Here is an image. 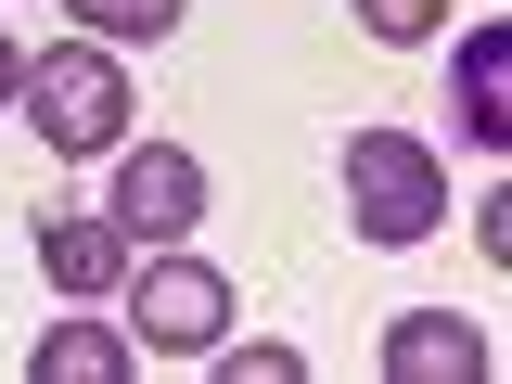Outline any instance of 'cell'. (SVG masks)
<instances>
[{
  "instance_id": "cell-7",
  "label": "cell",
  "mask_w": 512,
  "mask_h": 384,
  "mask_svg": "<svg viewBox=\"0 0 512 384\" xmlns=\"http://www.w3.org/2000/svg\"><path fill=\"white\" fill-rule=\"evenodd\" d=\"M128 359H141V346H128L116 320H52V333L26 346V384H128Z\"/></svg>"
},
{
  "instance_id": "cell-9",
  "label": "cell",
  "mask_w": 512,
  "mask_h": 384,
  "mask_svg": "<svg viewBox=\"0 0 512 384\" xmlns=\"http://www.w3.org/2000/svg\"><path fill=\"white\" fill-rule=\"evenodd\" d=\"M64 13H90L103 39H167V26H180L192 0H64Z\"/></svg>"
},
{
  "instance_id": "cell-5",
  "label": "cell",
  "mask_w": 512,
  "mask_h": 384,
  "mask_svg": "<svg viewBox=\"0 0 512 384\" xmlns=\"http://www.w3.org/2000/svg\"><path fill=\"white\" fill-rule=\"evenodd\" d=\"M487 359H500V346H487L461 308H410V320H384V384H474Z\"/></svg>"
},
{
  "instance_id": "cell-8",
  "label": "cell",
  "mask_w": 512,
  "mask_h": 384,
  "mask_svg": "<svg viewBox=\"0 0 512 384\" xmlns=\"http://www.w3.org/2000/svg\"><path fill=\"white\" fill-rule=\"evenodd\" d=\"M448 103H461V128H474V141H512V26H474V39H461Z\"/></svg>"
},
{
  "instance_id": "cell-2",
  "label": "cell",
  "mask_w": 512,
  "mask_h": 384,
  "mask_svg": "<svg viewBox=\"0 0 512 384\" xmlns=\"http://www.w3.org/2000/svg\"><path fill=\"white\" fill-rule=\"evenodd\" d=\"M13 103H26V128H39L64 167H77V154H116V128H128V77H116V52L64 39V52H39L26 77H13Z\"/></svg>"
},
{
  "instance_id": "cell-3",
  "label": "cell",
  "mask_w": 512,
  "mask_h": 384,
  "mask_svg": "<svg viewBox=\"0 0 512 384\" xmlns=\"http://www.w3.org/2000/svg\"><path fill=\"white\" fill-rule=\"evenodd\" d=\"M116 295H128V346H154V359H205L231 333V282L180 244H154V269H128Z\"/></svg>"
},
{
  "instance_id": "cell-12",
  "label": "cell",
  "mask_w": 512,
  "mask_h": 384,
  "mask_svg": "<svg viewBox=\"0 0 512 384\" xmlns=\"http://www.w3.org/2000/svg\"><path fill=\"white\" fill-rule=\"evenodd\" d=\"M13 77H26V52H13V39H0V103H13Z\"/></svg>"
},
{
  "instance_id": "cell-1",
  "label": "cell",
  "mask_w": 512,
  "mask_h": 384,
  "mask_svg": "<svg viewBox=\"0 0 512 384\" xmlns=\"http://www.w3.org/2000/svg\"><path fill=\"white\" fill-rule=\"evenodd\" d=\"M346 218H359V244H423V231L448 218L436 141H410V128H359V141H346Z\"/></svg>"
},
{
  "instance_id": "cell-4",
  "label": "cell",
  "mask_w": 512,
  "mask_h": 384,
  "mask_svg": "<svg viewBox=\"0 0 512 384\" xmlns=\"http://www.w3.org/2000/svg\"><path fill=\"white\" fill-rule=\"evenodd\" d=\"M103 218H116L141 256H154V244H180L192 218H205V167H192L180 141H141V154H116V205H103Z\"/></svg>"
},
{
  "instance_id": "cell-11",
  "label": "cell",
  "mask_w": 512,
  "mask_h": 384,
  "mask_svg": "<svg viewBox=\"0 0 512 384\" xmlns=\"http://www.w3.org/2000/svg\"><path fill=\"white\" fill-rule=\"evenodd\" d=\"M436 13H448V0H359V26H372V39H423Z\"/></svg>"
},
{
  "instance_id": "cell-10",
  "label": "cell",
  "mask_w": 512,
  "mask_h": 384,
  "mask_svg": "<svg viewBox=\"0 0 512 384\" xmlns=\"http://www.w3.org/2000/svg\"><path fill=\"white\" fill-rule=\"evenodd\" d=\"M205 359H218V372H231V384H295V372H308L295 346H205Z\"/></svg>"
},
{
  "instance_id": "cell-6",
  "label": "cell",
  "mask_w": 512,
  "mask_h": 384,
  "mask_svg": "<svg viewBox=\"0 0 512 384\" xmlns=\"http://www.w3.org/2000/svg\"><path fill=\"white\" fill-rule=\"evenodd\" d=\"M39 269H52V295H116L128 282V231L116 218H39Z\"/></svg>"
}]
</instances>
